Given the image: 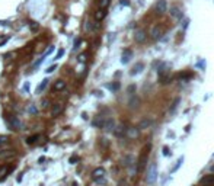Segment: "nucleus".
<instances>
[{
  "instance_id": "f257e3e1",
  "label": "nucleus",
  "mask_w": 214,
  "mask_h": 186,
  "mask_svg": "<svg viewBox=\"0 0 214 186\" xmlns=\"http://www.w3.org/2000/svg\"><path fill=\"white\" fill-rule=\"evenodd\" d=\"M156 179H157V166H156V163H152L147 169L146 182H147L149 185H153L154 182H156Z\"/></svg>"
},
{
  "instance_id": "f03ea898",
  "label": "nucleus",
  "mask_w": 214,
  "mask_h": 186,
  "mask_svg": "<svg viewBox=\"0 0 214 186\" xmlns=\"http://www.w3.org/2000/svg\"><path fill=\"white\" fill-rule=\"evenodd\" d=\"M150 148V145H147V148H144L143 150V153H141V156H140V159H138V161H137V172L138 173H141L143 170L146 169V166H147V150Z\"/></svg>"
},
{
  "instance_id": "7ed1b4c3",
  "label": "nucleus",
  "mask_w": 214,
  "mask_h": 186,
  "mask_svg": "<svg viewBox=\"0 0 214 186\" xmlns=\"http://www.w3.org/2000/svg\"><path fill=\"white\" fill-rule=\"evenodd\" d=\"M92 177H93V180L96 182V183L104 185V183H105V169H104V167H98V169H95L93 173H92Z\"/></svg>"
},
{
  "instance_id": "20e7f679",
  "label": "nucleus",
  "mask_w": 214,
  "mask_h": 186,
  "mask_svg": "<svg viewBox=\"0 0 214 186\" xmlns=\"http://www.w3.org/2000/svg\"><path fill=\"white\" fill-rule=\"evenodd\" d=\"M146 38H147V33H146V31H144V29H137V31L134 32V41H136V42H138V44L144 42V41H146Z\"/></svg>"
},
{
  "instance_id": "39448f33",
  "label": "nucleus",
  "mask_w": 214,
  "mask_h": 186,
  "mask_svg": "<svg viewBox=\"0 0 214 186\" xmlns=\"http://www.w3.org/2000/svg\"><path fill=\"white\" fill-rule=\"evenodd\" d=\"M154 7H156V12H157L159 15H163V13H166V10H168V3H166V0H157Z\"/></svg>"
},
{
  "instance_id": "423d86ee",
  "label": "nucleus",
  "mask_w": 214,
  "mask_h": 186,
  "mask_svg": "<svg viewBox=\"0 0 214 186\" xmlns=\"http://www.w3.org/2000/svg\"><path fill=\"white\" fill-rule=\"evenodd\" d=\"M162 35H163V28H162V26L156 25V26L152 28V31H150V37H152L153 39L162 38Z\"/></svg>"
},
{
  "instance_id": "0eeeda50",
  "label": "nucleus",
  "mask_w": 214,
  "mask_h": 186,
  "mask_svg": "<svg viewBox=\"0 0 214 186\" xmlns=\"http://www.w3.org/2000/svg\"><path fill=\"white\" fill-rule=\"evenodd\" d=\"M131 57H133L131 49H124V51H122V55H121V63H122V64H127L128 61L131 60Z\"/></svg>"
},
{
  "instance_id": "6e6552de",
  "label": "nucleus",
  "mask_w": 214,
  "mask_h": 186,
  "mask_svg": "<svg viewBox=\"0 0 214 186\" xmlns=\"http://www.w3.org/2000/svg\"><path fill=\"white\" fill-rule=\"evenodd\" d=\"M114 134H115L117 137H124V135L127 134L125 125H124V124H120L118 126H115V128H114Z\"/></svg>"
},
{
  "instance_id": "1a4fd4ad",
  "label": "nucleus",
  "mask_w": 214,
  "mask_h": 186,
  "mask_svg": "<svg viewBox=\"0 0 214 186\" xmlns=\"http://www.w3.org/2000/svg\"><path fill=\"white\" fill-rule=\"evenodd\" d=\"M214 183V175H207L204 176V177H201V180H200V185L203 186H210Z\"/></svg>"
},
{
  "instance_id": "9d476101",
  "label": "nucleus",
  "mask_w": 214,
  "mask_h": 186,
  "mask_svg": "<svg viewBox=\"0 0 214 186\" xmlns=\"http://www.w3.org/2000/svg\"><path fill=\"white\" fill-rule=\"evenodd\" d=\"M169 70H170L169 64H168V63H162V64H160V67H159V70H157V73H159L160 77H163V76H168Z\"/></svg>"
},
{
  "instance_id": "9b49d317",
  "label": "nucleus",
  "mask_w": 214,
  "mask_h": 186,
  "mask_svg": "<svg viewBox=\"0 0 214 186\" xmlns=\"http://www.w3.org/2000/svg\"><path fill=\"white\" fill-rule=\"evenodd\" d=\"M92 124H93V126L95 128H104V124H105V118L102 115H98L96 116V118H95L93 119V122H92Z\"/></svg>"
},
{
  "instance_id": "f8f14e48",
  "label": "nucleus",
  "mask_w": 214,
  "mask_h": 186,
  "mask_svg": "<svg viewBox=\"0 0 214 186\" xmlns=\"http://www.w3.org/2000/svg\"><path fill=\"white\" fill-rule=\"evenodd\" d=\"M63 109H64V106H63V103H55L54 106H53V110H51V115L53 116H58L63 112Z\"/></svg>"
},
{
  "instance_id": "ddd939ff",
  "label": "nucleus",
  "mask_w": 214,
  "mask_h": 186,
  "mask_svg": "<svg viewBox=\"0 0 214 186\" xmlns=\"http://www.w3.org/2000/svg\"><path fill=\"white\" fill-rule=\"evenodd\" d=\"M114 128H115V122H114L112 118H109V119H105L104 130H106V131H114Z\"/></svg>"
},
{
  "instance_id": "4468645a",
  "label": "nucleus",
  "mask_w": 214,
  "mask_h": 186,
  "mask_svg": "<svg viewBox=\"0 0 214 186\" xmlns=\"http://www.w3.org/2000/svg\"><path fill=\"white\" fill-rule=\"evenodd\" d=\"M170 16L172 17H175V19H181L182 17V12L181 9H178V7H170Z\"/></svg>"
},
{
  "instance_id": "2eb2a0df",
  "label": "nucleus",
  "mask_w": 214,
  "mask_h": 186,
  "mask_svg": "<svg viewBox=\"0 0 214 186\" xmlns=\"http://www.w3.org/2000/svg\"><path fill=\"white\" fill-rule=\"evenodd\" d=\"M143 68H144V64H143V63H137L136 66L133 67V70H131V76H136V74H138V73H141Z\"/></svg>"
},
{
  "instance_id": "dca6fc26",
  "label": "nucleus",
  "mask_w": 214,
  "mask_h": 186,
  "mask_svg": "<svg viewBox=\"0 0 214 186\" xmlns=\"http://www.w3.org/2000/svg\"><path fill=\"white\" fill-rule=\"evenodd\" d=\"M66 89V82H63V80H57L54 83V90L55 92H61V90H64Z\"/></svg>"
},
{
  "instance_id": "f3484780",
  "label": "nucleus",
  "mask_w": 214,
  "mask_h": 186,
  "mask_svg": "<svg viewBox=\"0 0 214 186\" xmlns=\"http://www.w3.org/2000/svg\"><path fill=\"white\" fill-rule=\"evenodd\" d=\"M7 167H9V166H7L6 163L0 164V182L6 179V172H7Z\"/></svg>"
},
{
  "instance_id": "a211bd4d",
  "label": "nucleus",
  "mask_w": 214,
  "mask_h": 186,
  "mask_svg": "<svg viewBox=\"0 0 214 186\" xmlns=\"http://www.w3.org/2000/svg\"><path fill=\"white\" fill-rule=\"evenodd\" d=\"M130 138H136L138 137V128H127V134Z\"/></svg>"
},
{
  "instance_id": "6ab92c4d",
  "label": "nucleus",
  "mask_w": 214,
  "mask_h": 186,
  "mask_svg": "<svg viewBox=\"0 0 214 186\" xmlns=\"http://www.w3.org/2000/svg\"><path fill=\"white\" fill-rule=\"evenodd\" d=\"M10 125H12V130L15 128V130H21V122L18 119L16 116H12L10 118Z\"/></svg>"
},
{
  "instance_id": "aec40b11",
  "label": "nucleus",
  "mask_w": 214,
  "mask_h": 186,
  "mask_svg": "<svg viewBox=\"0 0 214 186\" xmlns=\"http://www.w3.org/2000/svg\"><path fill=\"white\" fill-rule=\"evenodd\" d=\"M105 16H106V12H105L104 9H99V10L95 12V19H96L98 22H99V21H102Z\"/></svg>"
},
{
  "instance_id": "412c9836",
  "label": "nucleus",
  "mask_w": 214,
  "mask_h": 186,
  "mask_svg": "<svg viewBox=\"0 0 214 186\" xmlns=\"http://www.w3.org/2000/svg\"><path fill=\"white\" fill-rule=\"evenodd\" d=\"M134 163H136V161H134V157H133V156H125V157H124V166H125V167H131Z\"/></svg>"
},
{
  "instance_id": "4be33fe9",
  "label": "nucleus",
  "mask_w": 214,
  "mask_h": 186,
  "mask_svg": "<svg viewBox=\"0 0 214 186\" xmlns=\"http://www.w3.org/2000/svg\"><path fill=\"white\" fill-rule=\"evenodd\" d=\"M47 86H48V80H47V79H44V80H42V82H41V84H39L38 87H37V92H38V93L44 92V90H45V87H47Z\"/></svg>"
},
{
  "instance_id": "5701e85b",
  "label": "nucleus",
  "mask_w": 214,
  "mask_h": 186,
  "mask_svg": "<svg viewBox=\"0 0 214 186\" xmlns=\"http://www.w3.org/2000/svg\"><path fill=\"white\" fill-rule=\"evenodd\" d=\"M9 144V137L7 135H0V147H5Z\"/></svg>"
},
{
  "instance_id": "b1692460",
  "label": "nucleus",
  "mask_w": 214,
  "mask_h": 186,
  "mask_svg": "<svg viewBox=\"0 0 214 186\" xmlns=\"http://www.w3.org/2000/svg\"><path fill=\"white\" fill-rule=\"evenodd\" d=\"M109 6V0H99V9H106Z\"/></svg>"
},
{
  "instance_id": "393cba45",
  "label": "nucleus",
  "mask_w": 214,
  "mask_h": 186,
  "mask_svg": "<svg viewBox=\"0 0 214 186\" xmlns=\"http://www.w3.org/2000/svg\"><path fill=\"white\" fill-rule=\"evenodd\" d=\"M138 103H140V100H138V98H133L131 100H130V108H137Z\"/></svg>"
},
{
  "instance_id": "a878e982",
  "label": "nucleus",
  "mask_w": 214,
  "mask_h": 186,
  "mask_svg": "<svg viewBox=\"0 0 214 186\" xmlns=\"http://www.w3.org/2000/svg\"><path fill=\"white\" fill-rule=\"evenodd\" d=\"M182 163H184V157H179V159H178V161H176V164H175V167L172 169V173H173V172H176V170L179 169V166H181Z\"/></svg>"
},
{
  "instance_id": "bb28decb",
  "label": "nucleus",
  "mask_w": 214,
  "mask_h": 186,
  "mask_svg": "<svg viewBox=\"0 0 214 186\" xmlns=\"http://www.w3.org/2000/svg\"><path fill=\"white\" fill-rule=\"evenodd\" d=\"M39 135H31V137L28 138V144H35V142L38 141Z\"/></svg>"
},
{
  "instance_id": "cd10ccee",
  "label": "nucleus",
  "mask_w": 214,
  "mask_h": 186,
  "mask_svg": "<svg viewBox=\"0 0 214 186\" xmlns=\"http://www.w3.org/2000/svg\"><path fill=\"white\" fill-rule=\"evenodd\" d=\"M150 124H152V121L144 119V121H143V122H141V124L138 125V128H146V126H149V125H150Z\"/></svg>"
},
{
  "instance_id": "c85d7f7f",
  "label": "nucleus",
  "mask_w": 214,
  "mask_h": 186,
  "mask_svg": "<svg viewBox=\"0 0 214 186\" xmlns=\"http://www.w3.org/2000/svg\"><path fill=\"white\" fill-rule=\"evenodd\" d=\"M108 87H109L111 90H118V89H120V83H114V84H109Z\"/></svg>"
},
{
  "instance_id": "c756f323",
  "label": "nucleus",
  "mask_w": 214,
  "mask_h": 186,
  "mask_svg": "<svg viewBox=\"0 0 214 186\" xmlns=\"http://www.w3.org/2000/svg\"><path fill=\"white\" fill-rule=\"evenodd\" d=\"M63 55H64V49H60V51L57 52V55H55V58H54V60H60V58L63 57Z\"/></svg>"
},
{
  "instance_id": "7c9ffc66",
  "label": "nucleus",
  "mask_w": 214,
  "mask_h": 186,
  "mask_svg": "<svg viewBox=\"0 0 214 186\" xmlns=\"http://www.w3.org/2000/svg\"><path fill=\"white\" fill-rule=\"evenodd\" d=\"M29 26H31V31H34V32H35V31H37V29H38V23H35V22H31V25H29Z\"/></svg>"
},
{
  "instance_id": "2f4dec72",
  "label": "nucleus",
  "mask_w": 214,
  "mask_h": 186,
  "mask_svg": "<svg viewBox=\"0 0 214 186\" xmlns=\"http://www.w3.org/2000/svg\"><path fill=\"white\" fill-rule=\"evenodd\" d=\"M178 103H179V99H175V102H173V105H172V112H175V109H176V106H178Z\"/></svg>"
},
{
  "instance_id": "473e14b6",
  "label": "nucleus",
  "mask_w": 214,
  "mask_h": 186,
  "mask_svg": "<svg viewBox=\"0 0 214 186\" xmlns=\"http://www.w3.org/2000/svg\"><path fill=\"white\" fill-rule=\"evenodd\" d=\"M86 57H88L86 52H85V54H80L79 55V61H86Z\"/></svg>"
},
{
  "instance_id": "72a5a7b5",
  "label": "nucleus",
  "mask_w": 214,
  "mask_h": 186,
  "mask_svg": "<svg viewBox=\"0 0 214 186\" xmlns=\"http://www.w3.org/2000/svg\"><path fill=\"white\" fill-rule=\"evenodd\" d=\"M134 90H136V86H134V84L128 87V93H130V95H133V92H134Z\"/></svg>"
},
{
  "instance_id": "f704fd0d",
  "label": "nucleus",
  "mask_w": 214,
  "mask_h": 186,
  "mask_svg": "<svg viewBox=\"0 0 214 186\" xmlns=\"http://www.w3.org/2000/svg\"><path fill=\"white\" fill-rule=\"evenodd\" d=\"M29 112L31 114H37V108L35 106H29Z\"/></svg>"
},
{
  "instance_id": "c9c22d12",
  "label": "nucleus",
  "mask_w": 214,
  "mask_h": 186,
  "mask_svg": "<svg viewBox=\"0 0 214 186\" xmlns=\"http://www.w3.org/2000/svg\"><path fill=\"white\" fill-rule=\"evenodd\" d=\"M55 68H57V67H55V66H51V67H50V68H48V70H45V71H47V73H53V71H54Z\"/></svg>"
},
{
  "instance_id": "e433bc0d",
  "label": "nucleus",
  "mask_w": 214,
  "mask_h": 186,
  "mask_svg": "<svg viewBox=\"0 0 214 186\" xmlns=\"http://www.w3.org/2000/svg\"><path fill=\"white\" fill-rule=\"evenodd\" d=\"M76 161H79V157H76V156L70 159V163H76Z\"/></svg>"
},
{
  "instance_id": "4c0bfd02",
  "label": "nucleus",
  "mask_w": 214,
  "mask_h": 186,
  "mask_svg": "<svg viewBox=\"0 0 214 186\" xmlns=\"http://www.w3.org/2000/svg\"><path fill=\"white\" fill-rule=\"evenodd\" d=\"M79 44H80V39H76V42H74V49L79 47Z\"/></svg>"
},
{
  "instance_id": "58836bf2",
  "label": "nucleus",
  "mask_w": 214,
  "mask_h": 186,
  "mask_svg": "<svg viewBox=\"0 0 214 186\" xmlns=\"http://www.w3.org/2000/svg\"><path fill=\"white\" fill-rule=\"evenodd\" d=\"M120 186H127V182L125 180H120V183H118Z\"/></svg>"
},
{
  "instance_id": "ea45409f",
  "label": "nucleus",
  "mask_w": 214,
  "mask_h": 186,
  "mask_svg": "<svg viewBox=\"0 0 214 186\" xmlns=\"http://www.w3.org/2000/svg\"><path fill=\"white\" fill-rule=\"evenodd\" d=\"M121 5H125V6H128V5H130V3H128L127 0H122V2H121Z\"/></svg>"
},
{
  "instance_id": "a19ab883",
  "label": "nucleus",
  "mask_w": 214,
  "mask_h": 186,
  "mask_svg": "<svg viewBox=\"0 0 214 186\" xmlns=\"http://www.w3.org/2000/svg\"><path fill=\"white\" fill-rule=\"evenodd\" d=\"M211 172H214V166H213V167H211Z\"/></svg>"
}]
</instances>
